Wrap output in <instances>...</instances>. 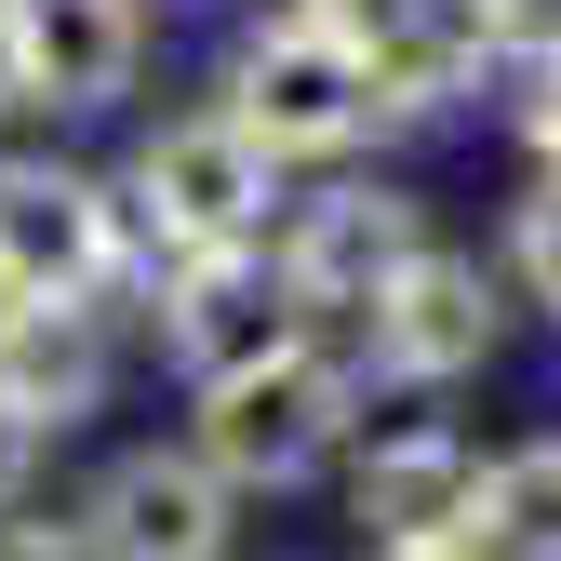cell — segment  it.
Returning a JSON list of instances; mask_svg holds the SVG:
<instances>
[{
  "mask_svg": "<svg viewBox=\"0 0 561 561\" xmlns=\"http://www.w3.org/2000/svg\"><path fill=\"white\" fill-rule=\"evenodd\" d=\"M362 375L334 362V347H267V362H241V375H201L187 388V455L228 481V495H295V481L362 428Z\"/></svg>",
  "mask_w": 561,
  "mask_h": 561,
  "instance_id": "1",
  "label": "cell"
},
{
  "mask_svg": "<svg viewBox=\"0 0 561 561\" xmlns=\"http://www.w3.org/2000/svg\"><path fill=\"white\" fill-rule=\"evenodd\" d=\"M121 215H134V267L148 254H228V241H267L280 215V161L228 107H174L148 148L121 161ZM134 295V280H121Z\"/></svg>",
  "mask_w": 561,
  "mask_h": 561,
  "instance_id": "2",
  "label": "cell"
},
{
  "mask_svg": "<svg viewBox=\"0 0 561 561\" xmlns=\"http://www.w3.org/2000/svg\"><path fill=\"white\" fill-rule=\"evenodd\" d=\"M215 107L254 134L267 161H347V148L375 134L362 54H347V27L321 14V0H295V14H267V27H241V41H228Z\"/></svg>",
  "mask_w": 561,
  "mask_h": 561,
  "instance_id": "3",
  "label": "cell"
},
{
  "mask_svg": "<svg viewBox=\"0 0 561 561\" xmlns=\"http://www.w3.org/2000/svg\"><path fill=\"white\" fill-rule=\"evenodd\" d=\"M134 280V215L107 174L0 161V295L14 308H107Z\"/></svg>",
  "mask_w": 561,
  "mask_h": 561,
  "instance_id": "4",
  "label": "cell"
},
{
  "mask_svg": "<svg viewBox=\"0 0 561 561\" xmlns=\"http://www.w3.org/2000/svg\"><path fill=\"white\" fill-rule=\"evenodd\" d=\"M134 308H148L161 334V362L201 388V375H241L267 362V347H295L308 308H295V280L267 267V241H228V254H148L134 267Z\"/></svg>",
  "mask_w": 561,
  "mask_h": 561,
  "instance_id": "5",
  "label": "cell"
},
{
  "mask_svg": "<svg viewBox=\"0 0 561 561\" xmlns=\"http://www.w3.org/2000/svg\"><path fill=\"white\" fill-rule=\"evenodd\" d=\"M495 280H481V254H442V241H414L375 295H362V375H388V388H468L481 362H495Z\"/></svg>",
  "mask_w": 561,
  "mask_h": 561,
  "instance_id": "6",
  "label": "cell"
},
{
  "mask_svg": "<svg viewBox=\"0 0 561 561\" xmlns=\"http://www.w3.org/2000/svg\"><path fill=\"white\" fill-rule=\"evenodd\" d=\"M321 14L347 27V54H362L375 121H442L455 94H481V67H508L481 0H321Z\"/></svg>",
  "mask_w": 561,
  "mask_h": 561,
  "instance_id": "7",
  "label": "cell"
},
{
  "mask_svg": "<svg viewBox=\"0 0 561 561\" xmlns=\"http://www.w3.org/2000/svg\"><path fill=\"white\" fill-rule=\"evenodd\" d=\"M428 241V215H414V187H388V174H347V187H321V201H280V241H267V267L295 280V308L308 321H362V295Z\"/></svg>",
  "mask_w": 561,
  "mask_h": 561,
  "instance_id": "8",
  "label": "cell"
},
{
  "mask_svg": "<svg viewBox=\"0 0 561 561\" xmlns=\"http://www.w3.org/2000/svg\"><path fill=\"white\" fill-rule=\"evenodd\" d=\"M81 535H94V561H228L241 495H228V481L201 468L187 442H134V455L94 468Z\"/></svg>",
  "mask_w": 561,
  "mask_h": 561,
  "instance_id": "9",
  "label": "cell"
},
{
  "mask_svg": "<svg viewBox=\"0 0 561 561\" xmlns=\"http://www.w3.org/2000/svg\"><path fill=\"white\" fill-rule=\"evenodd\" d=\"M27 107H121L148 81V0H14Z\"/></svg>",
  "mask_w": 561,
  "mask_h": 561,
  "instance_id": "10",
  "label": "cell"
},
{
  "mask_svg": "<svg viewBox=\"0 0 561 561\" xmlns=\"http://www.w3.org/2000/svg\"><path fill=\"white\" fill-rule=\"evenodd\" d=\"M347 508H362L375 548H468V508H481V455L455 428H388L347 481Z\"/></svg>",
  "mask_w": 561,
  "mask_h": 561,
  "instance_id": "11",
  "label": "cell"
},
{
  "mask_svg": "<svg viewBox=\"0 0 561 561\" xmlns=\"http://www.w3.org/2000/svg\"><path fill=\"white\" fill-rule=\"evenodd\" d=\"M121 375V334L107 308H0V401L27 428H81Z\"/></svg>",
  "mask_w": 561,
  "mask_h": 561,
  "instance_id": "12",
  "label": "cell"
},
{
  "mask_svg": "<svg viewBox=\"0 0 561 561\" xmlns=\"http://www.w3.org/2000/svg\"><path fill=\"white\" fill-rule=\"evenodd\" d=\"M468 561H561V442H522V455L481 468Z\"/></svg>",
  "mask_w": 561,
  "mask_h": 561,
  "instance_id": "13",
  "label": "cell"
},
{
  "mask_svg": "<svg viewBox=\"0 0 561 561\" xmlns=\"http://www.w3.org/2000/svg\"><path fill=\"white\" fill-rule=\"evenodd\" d=\"M508 280H522L535 308L561 295V174H535V187H522V215H508Z\"/></svg>",
  "mask_w": 561,
  "mask_h": 561,
  "instance_id": "14",
  "label": "cell"
},
{
  "mask_svg": "<svg viewBox=\"0 0 561 561\" xmlns=\"http://www.w3.org/2000/svg\"><path fill=\"white\" fill-rule=\"evenodd\" d=\"M0 561H94V535H81V508H67V522H41V508H0Z\"/></svg>",
  "mask_w": 561,
  "mask_h": 561,
  "instance_id": "15",
  "label": "cell"
},
{
  "mask_svg": "<svg viewBox=\"0 0 561 561\" xmlns=\"http://www.w3.org/2000/svg\"><path fill=\"white\" fill-rule=\"evenodd\" d=\"M481 14H495V54L508 67H548L561 54V0H481Z\"/></svg>",
  "mask_w": 561,
  "mask_h": 561,
  "instance_id": "16",
  "label": "cell"
},
{
  "mask_svg": "<svg viewBox=\"0 0 561 561\" xmlns=\"http://www.w3.org/2000/svg\"><path fill=\"white\" fill-rule=\"evenodd\" d=\"M41 455H54V428H27V414L0 401V508H27V495H41Z\"/></svg>",
  "mask_w": 561,
  "mask_h": 561,
  "instance_id": "17",
  "label": "cell"
},
{
  "mask_svg": "<svg viewBox=\"0 0 561 561\" xmlns=\"http://www.w3.org/2000/svg\"><path fill=\"white\" fill-rule=\"evenodd\" d=\"M522 148H535V174H561V54L535 67V94H522Z\"/></svg>",
  "mask_w": 561,
  "mask_h": 561,
  "instance_id": "18",
  "label": "cell"
},
{
  "mask_svg": "<svg viewBox=\"0 0 561 561\" xmlns=\"http://www.w3.org/2000/svg\"><path fill=\"white\" fill-rule=\"evenodd\" d=\"M27 107V54H14V0H0V121Z\"/></svg>",
  "mask_w": 561,
  "mask_h": 561,
  "instance_id": "19",
  "label": "cell"
},
{
  "mask_svg": "<svg viewBox=\"0 0 561 561\" xmlns=\"http://www.w3.org/2000/svg\"><path fill=\"white\" fill-rule=\"evenodd\" d=\"M375 561H468V548H375Z\"/></svg>",
  "mask_w": 561,
  "mask_h": 561,
  "instance_id": "20",
  "label": "cell"
},
{
  "mask_svg": "<svg viewBox=\"0 0 561 561\" xmlns=\"http://www.w3.org/2000/svg\"><path fill=\"white\" fill-rule=\"evenodd\" d=\"M548 321H561V295H548Z\"/></svg>",
  "mask_w": 561,
  "mask_h": 561,
  "instance_id": "21",
  "label": "cell"
},
{
  "mask_svg": "<svg viewBox=\"0 0 561 561\" xmlns=\"http://www.w3.org/2000/svg\"><path fill=\"white\" fill-rule=\"evenodd\" d=\"M0 308H14V295H0Z\"/></svg>",
  "mask_w": 561,
  "mask_h": 561,
  "instance_id": "22",
  "label": "cell"
}]
</instances>
